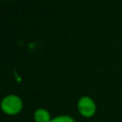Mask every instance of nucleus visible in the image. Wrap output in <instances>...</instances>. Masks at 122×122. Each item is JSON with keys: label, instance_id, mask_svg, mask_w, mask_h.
Instances as JSON below:
<instances>
[{"label": "nucleus", "instance_id": "5", "mask_svg": "<svg viewBox=\"0 0 122 122\" xmlns=\"http://www.w3.org/2000/svg\"><path fill=\"white\" fill-rule=\"evenodd\" d=\"M9 1H10V0H9Z\"/></svg>", "mask_w": 122, "mask_h": 122}, {"label": "nucleus", "instance_id": "3", "mask_svg": "<svg viewBox=\"0 0 122 122\" xmlns=\"http://www.w3.org/2000/svg\"><path fill=\"white\" fill-rule=\"evenodd\" d=\"M51 118L52 117L51 116L49 111L43 108L36 109L33 112V119L35 122H50Z\"/></svg>", "mask_w": 122, "mask_h": 122}, {"label": "nucleus", "instance_id": "1", "mask_svg": "<svg viewBox=\"0 0 122 122\" xmlns=\"http://www.w3.org/2000/svg\"><path fill=\"white\" fill-rule=\"evenodd\" d=\"M1 109L8 115H16L23 109V100L16 94H9L2 99Z\"/></svg>", "mask_w": 122, "mask_h": 122}, {"label": "nucleus", "instance_id": "2", "mask_svg": "<svg viewBox=\"0 0 122 122\" xmlns=\"http://www.w3.org/2000/svg\"><path fill=\"white\" fill-rule=\"evenodd\" d=\"M77 110L80 115L86 118L92 117L96 112V104L90 96H81L77 101Z\"/></svg>", "mask_w": 122, "mask_h": 122}, {"label": "nucleus", "instance_id": "4", "mask_svg": "<svg viewBox=\"0 0 122 122\" xmlns=\"http://www.w3.org/2000/svg\"><path fill=\"white\" fill-rule=\"evenodd\" d=\"M50 122H76L75 119L70 115H66V114H61V115H57L51 118V120Z\"/></svg>", "mask_w": 122, "mask_h": 122}]
</instances>
